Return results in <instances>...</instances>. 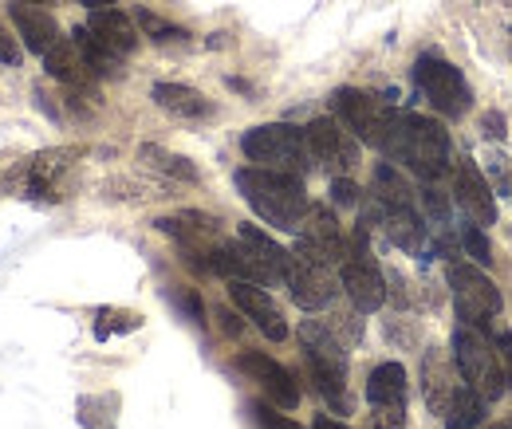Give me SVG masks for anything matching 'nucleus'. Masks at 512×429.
I'll return each instance as SVG.
<instances>
[{"mask_svg":"<svg viewBox=\"0 0 512 429\" xmlns=\"http://www.w3.org/2000/svg\"><path fill=\"white\" fill-rule=\"evenodd\" d=\"M304 134H308L312 158L323 162L331 174L347 178L359 166V142H355V134L339 123V119H316V123H308Z\"/></svg>","mask_w":512,"mask_h":429,"instance_id":"11","label":"nucleus"},{"mask_svg":"<svg viewBox=\"0 0 512 429\" xmlns=\"http://www.w3.org/2000/svg\"><path fill=\"white\" fill-rule=\"evenodd\" d=\"M16 4H48V0H16Z\"/></svg>","mask_w":512,"mask_h":429,"instance_id":"39","label":"nucleus"},{"mask_svg":"<svg viewBox=\"0 0 512 429\" xmlns=\"http://www.w3.org/2000/svg\"><path fill=\"white\" fill-rule=\"evenodd\" d=\"M229 296H233V304L241 307V315H245V319H253L256 327H260L272 343L288 339L284 311L276 307V300H272L264 288H256V284H249V280H233V284H229Z\"/></svg>","mask_w":512,"mask_h":429,"instance_id":"15","label":"nucleus"},{"mask_svg":"<svg viewBox=\"0 0 512 429\" xmlns=\"http://www.w3.org/2000/svg\"><path fill=\"white\" fill-rule=\"evenodd\" d=\"M12 24H16L24 48L36 52L40 60L64 40V36H60V24H56L44 8H36V4H16V0H12Z\"/></svg>","mask_w":512,"mask_h":429,"instance_id":"17","label":"nucleus"},{"mask_svg":"<svg viewBox=\"0 0 512 429\" xmlns=\"http://www.w3.org/2000/svg\"><path fill=\"white\" fill-rule=\"evenodd\" d=\"M237 367L245 370L280 410H296V406H300V386H296V378L280 367L276 359H268V355H260V351H249V355L237 359Z\"/></svg>","mask_w":512,"mask_h":429,"instance_id":"14","label":"nucleus"},{"mask_svg":"<svg viewBox=\"0 0 512 429\" xmlns=\"http://www.w3.org/2000/svg\"><path fill=\"white\" fill-rule=\"evenodd\" d=\"M414 83H418V91L430 99V107L438 111V115H446V119H461L465 111H469V103H473V95H469V83L461 79V71L446 63L442 56H422V60L414 63Z\"/></svg>","mask_w":512,"mask_h":429,"instance_id":"9","label":"nucleus"},{"mask_svg":"<svg viewBox=\"0 0 512 429\" xmlns=\"http://www.w3.org/2000/svg\"><path fill=\"white\" fill-rule=\"evenodd\" d=\"M284 284H288L292 300L304 307V311H320L335 296V268L316 260V256H308V252H300V248H292V256H288V280Z\"/></svg>","mask_w":512,"mask_h":429,"instance_id":"10","label":"nucleus"},{"mask_svg":"<svg viewBox=\"0 0 512 429\" xmlns=\"http://www.w3.org/2000/svg\"><path fill=\"white\" fill-rule=\"evenodd\" d=\"M237 189L245 193L249 209L264 225L284 229V233H300L304 217H308V197H304V182L296 174H280V170H264V166H249L237 174Z\"/></svg>","mask_w":512,"mask_h":429,"instance_id":"1","label":"nucleus"},{"mask_svg":"<svg viewBox=\"0 0 512 429\" xmlns=\"http://www.w3.org/2000/svg\"><path fill=\"white\" fill-rule=\"evenodd\" d=\"M422 386H426V406H430V414L446 418L453 398H457V390H461L465 382H461L457 363H449L438 347H430V355L422 359Z\"/></svg>","mask_w":512,"mask_h":429,"instance_id":"16","label":"nucleus"},{"mask_svg":"<svg viewBox=\"0 0 512 429\" xmlns=\"http://www.w3.org/2000/svg\"><path fill=\"white\" fill-rule=\"evenodd\" d=\"M367 402L371 406H394L406 402V370L398 363H379L367 378Z\"/></svg>","mask_w":512,"mask_h":429,"instance_id":"22","label":"nucleus"},{"mask_svg":"<svg viewBox=\"0 0 512 429\" xmlns=\"http://www.w3.org/2000/svg\"><path fill=\"white\" fill-rule=\"evenodd\" d=\"M383 154L410 166L418 178L438 182L449 170V134L442 130V123L426 115H394V130Z\"/></svg>","mask_w":512,"mask_h":429,"instance_id":"2","label":"nucleus"},{"mask_svg":"<svg viewBox=\"0 0 512 429\" xmlns=\"http://www.w3.org/2000/svg\"><path fill=\"white\" fill-rule=\"evenodd\" d=\"M383 229L386 237H390V245H398L402 252H410V256H418L426 248V225L414 213V205H383Z\"/></svg>","mask_w":512,"mask_h":429,"instance_id":"19","label":"nucleus"},{"mask_svg":"<svg viewBox=\"0 0 512 429\" xmlns=\"http://www.w3.org/2000/svg\"><path fill=\"white\" fill-rule=\"evenodd\" d=\"M83 8H91V12H99V8H115V0H79Z\"/></svg>","mask_w":512,"mask_h":429,"instance_id":"37","label":"nucleus"},{"mask_svg":"<svg viewBox=\"0 0 512 429\" xmlns=\"http://www.w3.org/2000/svg\"><path fill=\"white\" fill-rule=\"evenodd\" d=\"M300 343H304V359H308V370H312L320 394L331 406H347V351L335 339V331L327 323L308 319L300 327Z\"/></svg>","mask_w":512,"mask_h":429,"instance_id":"5","label":"nucleus"},{"mask_svg":"<svg viewBox=\"0 0 512 429\" xmlns=\"http://www.w3.org/2000/svg\"><path fill=\"white\" fill-rule=\"evenodd\" d=\"M71 44L79 48V56L87 60V67H91L95 75H107V71H115V67H119V60H115L111 52H103V48H99V40H95L87 28H75V32H71Z\"/></svg>","mask_w":512,"mask_h":429,"instance_id":"24","label":"nucleus"},{"mask_svg":"<svg viewBox=\"0 0 512 429\" xmlns=\"http://www.w3.org/2000/svg\"><path fill=\"white\" fill-rule=\"evenodd\" d=\"M371 426L375 429H402L406 426V402H394V406H371Z\"/></svg>","mask_w":512,"mask_h":429,"instance_id":"29","label":"nucleus"},{"mask_svg":"<svg viewBox=\"0 0 512 429\" xmlns=\"http://www.w3.org/2000/svg\"><path fill=\"white\" fill-rule=\"evenodd\" d=\"M375 201L383 205H410V185L402 182V174L394 166H379L375 170Z\"/></svg>","mask_w":512,"mask_h":429,"instance_id":"25","label":"nucleus"},{"mask_svg":"<svg viewBox=\"0 0 512 429\" xmlns=\"http://www.w3.org/2000/svg\"><path fill=\"white\" fill-rule=\"evenodd\" d=\"M485 134H489V138H505V119H501V115H489V119H485Z\"/></svg>","mask_w":512,"mask_h":429,"instance_id":"34","label":"nucleus"},{"mask_svg":"<svg viewBox=\"0 0 512 429\" xmlns=\"http://www.w3.org/2000/svg\"><path fill=\"white\" fill-rule=\"evenodd\" d=\"M221 319H225V331H229V335H241V323H237V315L221 311Z\"/></svg>","mask_w":512,"mask_h":429,"instance_id":"35","label":"nucleus"},{"mask_svg":"<svg viewBox=\"0 0 512 429\" xmlns=\"http://www.w3.org/2000/svg\"><path fill=\"white\" fill-rule=\"evenodd\" d=\"M256 422H260L264 429H304V426H296L292 418H284V414H272V410H268L264 402L256 406Z\"/></svg>","mask_w":512,"mask_h":429,"instance_id":"32","label":"nucleus"},{"mask_svg":"<svg viewBox=\"0 0 512 429\" xmlns=\"http://www.w3.org/2000/svg\"><path fill=\"white\" fill-rule=\"evenodd\" d=\"M154 103H158L166 115H174V119H190V123L209 115L205 95L193 91V87H186V83H158V87H154Z\"/></svg>","mask_w":512,"mask_h":429,"instance_id":"20","label":"nucleus"},{"mask_svg":"<svg viewBox=\"0 0 512 429\" xmlns=\"http://www.w3.org/2000/svg\"><path fill=\"white\" fill-rule=\"evenodd\" d=\"M461 245H465V252H469L477 264H489V260H493V248L485 241V229H477V225L461 229Z\"/></svg>","mask_w":512,"mask_h":429,"instance_id":"28","label":"nucleus"},{"mask_svg":"<svg viewBox=\"0 0 512 429\" xmlns=\"http://www.w3.org/2000/svg\"><path fill=\"white\" fill-rule=\"evenodd\" d=\"M44 67H48L52 79H60V83H67V87H87V83L95 79V71L87 67V60L79 56V48H75L67 36L44 56Z\"/></svg>","mask_w":512,"mask_h":429,"instance_id":"21","label":"nucleus"},{"mask_svg":"<svg viewBox=\"0 0 512 429\" xmlns=\"http://www.w3.org/2000/svg\"><path fill=\"white\" fill-rule=\"evenodd\" d=\"M485 410H489V402H485L477 390L461 386L457 398H453V406H449V414H446V429H477L481 422H485Z\"/></svg>","mask_w":512,"mask_h":429,"instance_id":"23","label":"nucleus"},{"mask_svg":"<svg viewBox=\"0 0 512 429\" xmlns=\"http://www.w3.org/2000/svg\"><path fill=\"white\" fill-rule=\"evenodd\" d=\"M87 32H91V36L99 40V48L111 52L115 60H127L130 52L138 48V32H134L130 16H123L119 8H99V12H91Z\"/></svg>","mask_w":512,"mask_h":429,"instance_id":"18","label":"nucleus"},{"mask_svg":"<svg viewBox=\"0 0 512 429\" xmlns=\"http://www.w3.org/2000/svg\"><path fill=\"white\" fill-rule=\"evenodd\" d=\"M241 150L249 154V162L264 166V170H280V174H308L312 170V146H308V134L296 130L288 123H268L253 126L245 138H241Z\"/></svg>","mask_w":512,"mask_h":429,"instance_id":"4","label":"nucleus"},{"mask_svg":"<svg viewBox=\"0 0 512 429\" xmlns=\"http://www.w3.org/2000/svg\"><path fill=\"white\" fill-rule=\"evenodd\" d=\"M339 280H343L351 304L359 307L363 315L383 307L386 276H383V268H379V260L371 256V248H367V225L355 229V241L347 245V260L339 264Z\"/></svg>","mask_w":512,"mask_h":429,"instance_id":"6","label":"nucleus"},{"mask_svg":"<svg viewBox=\"0 0 512 429\" xmlns=\"http://www.w3.org/2000/svg\"><path fill=\"white\" fill-rule=\"evenodd\" d=\"M296 248L308 252V256H316V260H323V264H331V268L347 260V241H343L335 217H331L323 205H312V209H308V217H304V225H300Z\"/></svg>","mask_w":512,"mask_h":429,"instance_id":"13","label":"nucleus"},{"mask_svg":"<svg viewBox=\"0 0 512 429\" xmlns=\"http://www.w3.org/2000/svg\"><path fill=\"white\" fill-rule=\"evenodd\" d=\"M20 60H24V52H20V44L8 36V28L0 24V63H8V67H20Z\"/></svg>","mask_w":512,"mask_h":429,"instance_id":"30","label":"nucleus"},{"mask_svg":"<svg viewBox=\"0 0 512 429\" xmlns=\"http://www.w3.org/2000/svg\"><path fill=\"white\" fill-rule=\"evenodd\" d=\"M446 280L453 288V300H457V319L469 327H489V319L501 311V292L493 288V280L461 260H449Z\"/></svg>","mask_w":512,"mask_h":429,"instance_id":"8","label":"nucleus"},{"mask_svg":"<svg viewBox=\"0 0 512 429\" xmlns=\"http://www.w3.org/2000/svg\"><path fill=\"white\" fill-rule=\"evenodd\" d=\"M453 201L461 205V213L469 217V225L477 229H489L497 225V201H493V189L481 178L477 162L473 158H461L453 166Z\"/></svg>","mask_w":512,"mask_h":429,"instance_id":"12","label":"nucleus"},{"mask_svg":"<svg viewBox=\"0 0 512 429\" xmlns=\"http://www.w3.org/2000/svg\"><path fill=\"white\" fill-rule=\"evenodd\" d=\"M493 343H497V355H501V367H505V378H509V390H512V335L501 331Z\"/></svg>","mask_w":512,"mask_h":429,"instance_id":"33","label":"nucleus"},{"mask_svg":"<svg viewBox=\"0 0 512 429\" xmlns=\"http://www.w3.org/2000/svg\"><path fill=\"white\" fill-rule=\"evenodd\" d=\"M489 429H512V418H505V422H497V426H489Z\"/></svg>","mask_w":512,"mask_h":429,"instance_id":"38","label":"nucleus"},{"mask_svg":"<svg viewBox=\"0 0 512 429\" xmlns=\"http://www.w3.org/2000/svg\"><path fill=\"white\" fill-rule=\"evenodd\" d=\"M331 201H335V205H355V201H359L355 182H351V178H335V182H331Z\"/></svg>","mask_w":512,"mask_h":429,"instance_id":"31","label":"nucleus"},{"mask_svg":"<svg viewBox=\"0 0 512 429\" xmlns=\"http://www.w3.org/2000/svg\"><path fill=\"white\" fill-rule=\"evenodd\" d=\"M453 363L461 370L465 386L477 390L489 406L509 390V378H505V367H501L497 343L485 339V327L457 323V331H453Z\"/></svg>","mask_w":512,"mask_h":429,"instance_id":"3","label":"nucleus"},{"mask_svg":"<svg viewBox=\"0 0 512 429\" xmlns=\"http://www.w3.org/2000/svg\"><path fill=\"white\" fill-rule=\"evenodd\" d=\"M312 429H351V426H343V422H335V418H316Z\"/></svg>","mask_w":512,"mask_h":429,"instance_id":"36","label":"nucleus"},{"mask_svg":"<svg viewBox=\"0 0 512 429\" xmlns=\"http://www.w3.org/2000/svg\"><path fill=\"white\" fill-rule=\"evenodd\" d=\"M138 24H142V32H146L150 40H158V44H166V40H186V28L162 20V16L150 12V8H138Z\"/></svg>","mask_w":512,"mask_h":429,"instance_id":"27","label":"nucleus"},{"mask_svg":"<svg viewBox=\"0 0 512 429\" xmlns=\"http://www.w3.org/2000/svg\"><path fill=\"white\" fill-rule=\"evenodd\" d=\"M142 162L154 166V170H162V174H174L182 182H197V170H193L190 162L178 158V154H166L162 146H142Z\"/></svg>","mask_w":512,"mask_h":429,"instance_id":"26","label":"nucleus"},{"mask_svg":"<svg viewBox=\"0 0 512 429\" xmlns=\"http://www.w3.org/2000/svg\"><path fill=\"white\" fill-rule=\"evenodd\" d=\"M331 111L339 115V123L347 126L355 138H363L375 150H386L390 130H394V111H386L383 99H375L367 91H355V87H339L331 95Z\"/></svg>","mask_w":512,"mask_h":429,"instance_id":"7","label":"nucleus"}]
</instances>
